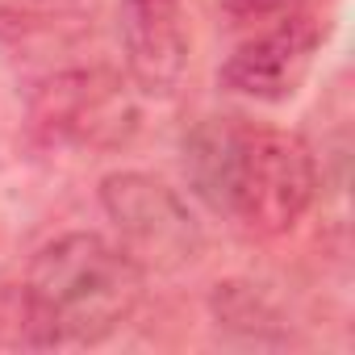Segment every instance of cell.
I'll list each match as a JSON object with an SVG mask.
<instances>
[{
	"label": "cell",
	"mask_w": 355,
	"mask_h": 355,
	"mask_svg": "<svg viewBox=\"0 0 355 355\" xmlns=\"http://www.w3.org/2000/svg\"><path fill=\"white\" fill-rule=\"evenodd\" d=\"M322 21L301 9V13H288L280 21H272L268 30H259L255 38H247L218 71L222 88L247 96V101H263V105H280L288 101L309 67H313V55L322 46Z\"/></svg>",
	"instance_id": "cell-5"
},
{
	"label": "cell",
	"mask_w": 355,
	"mask_h": 355,
	"mask_svg": "<svg viewBox=\"0 0 355 355\" xmlns=\"http://www.w3.org/2000/svg\"><path fill=\"white\" fill-rule=\"evenodd\" d=\"M121 46L134 88H142L146 96L175 92L189 67V34L180 21V0H125Z\"/></svg>",
	"instance_id": "cell-6"
},
{
	"label": "cell",
	"mask_w": 355,
	"mask_h": 355,
	"mask_svg": "<svg viewBox=\"0 0 355 355\" xmlns=\"http://www.w3.org/2000/svg\"><path fill=\"white\" fill-rule=\"evenodd\" d=\"M101 209L117 226L121 247L146 272H175L201 255L205 239L184 197L146 171H113L101 180Z\"/></svg>",
	"instance_id": "cell-3"
},
{
	"label": "cell",
	"mask_w": 355,
	"mask_h": 355,
	"mask_svg": "<svg viewBox=\"0 0 355 355\" xmlns=\"http://www.w3.org/2000/svg\"><path fill=\"white\" fill-rule=\"evenodd\" d=\"M309 0H222V9L234 26H255V21H280L288 13H301Z\"/></svg>",
	"instance_id": "cell-9"
},
{
	"label": "cell",
	"mask_w": 355,
	"mask_h": 355,
	"mask_svg": "<svg viewBox=\"0 0 355 355\" xmlns=\"http://www.w3.org/2000/svg\"><path fill=\"white\" fill-rule=\"evenodd\" d=\"M318 197V163L313 150L288 130L247 125L239 134L222 214L239 218L251 234L276 239L288 234Z\"/></svg>",
	"instance_id": "cell-2"
},
{
	"label": "cell",
	"mask_w": 355,
	"mask_h": 355,
	"mask_svg": "<svg viewBox=\"0 0 355 355\" xmlns=\"http://www.w3.org/2000/svg\"><path fill=\"white\" fill-rule=\"evenodd\" d=\"M21 284L51 347L105 343L142 301V268L130 251L88 230L46 243Z\"/></svg>",
	"instance_id": "cell-1"
},
{
	"label": "cell",
	"mask_w": 355,
	"mask_h": 355,
	"mask_svg": "<svg viewBox=\"0 0 355 355\" xmlns=\"http://www.w3.org/2000/svg\"><path fill=\"white\" fill-rule=\"evenodd\" d=\"M0 347H51L26 284H0Z\"/></svg>",
	"instance_id": "cell-8"
},
{
	"label": "cell",
	"mask_w": 355,
	"mask_h": 355,
	"mask_svg": "<svg viewBox=\"0 0 355 355\" xmlns=\"http://www.w3.org/2000/svg\"><path fill=\"white\" fill-rule=\"evenodd\" d=\"M243 121L239 117H205L189 138H184V171L193 189L222 209V193H226V175H230V159L239 146Z\"/></svg>",
	"instance_id": "cell-7"
},
{
	"label": "cell",
	"mask_w": 355,
	"mask_h": 355,
	"mask_svg": "<svg viewBox=\"0 0 355 355\" xmlns=\"http://www.w3.org/2000/svg\"><path fill=\"white\" fill-rule=\"evenodd\" d=\"M34 130L51 142H76V146H121L138 130V105L130 84L117 71L88 67V71H63L46 80L34 92Z\"/></svg>",
	"instance_id": "cell-4"
}]
</instances>
